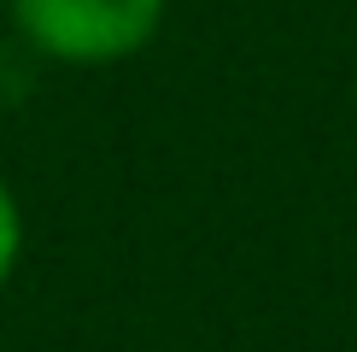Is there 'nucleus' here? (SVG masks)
Wrapping results in <instances>:
<instances>
[{
    "mask_svg": "<svg viewBox=\"0 0 357 352\" xmlns=\"http://www.w3.org/2000/svg\"><path fill=\"white\" fill-rule=\"evenodd\" d=\"M18 258H24V205L12 194V182L0 176V288L12 282Z\"/></svg>",
    "mask_w": 357,
    "mask_h": 352,
    "instance_id": "f03ea898",
    "label": "nucleus"
},
{
    "mask_svg": "<svg viewBox=\"0 0 357 352\" xmlns=\"http://www.w3.org/2000/svg\"><path fill=\"white\" fill-rule=\"evenodd\" d=\"M170 0H6V18L29 53L70 71H100L135 59L165 29Z\"/></svg>",
    "mask_w": 357,
    "mask_h": 352,
    "instance_id": "f257e3e1",
    "label": "nucleus"
},
{
    "mask_svg": "<svg viewBox=\"0 0 357 352\" xmlns=\"http://www.w3.org/2000/svg\"><path fill=\"white\" fill-rule=\"evenodd\" d=\"M0 6H6V0H0Z\"/></svg>",
    "mask_w": 357,
    "mask_h": 352,
    "instance_id": "7ed1b4c3",
    "label": "nucleus"
}]
</instances>
